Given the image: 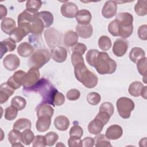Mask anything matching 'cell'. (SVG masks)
<instances>
[{"instance_id":"obj_1","label":"cell","mask_w":147,"mask_h":147,"mask_svg":"<svg viewBox=\"0 0 147 147\" xmlns=\"http://www.w3.org/2000/svg\"><path fill=\"white\" fill-rule=\"evenodd\" d=\"M24 90L38 93L42 98V102L51 105H52L53 96L57 91L48 80L44 78L39 79L37 83L31 88Z\"/></svg>"},{"instance_id":"obj_2","label":"cell","mask_w":147,"mask_h":147,"mask_svg":"<svg viewBox=\"0 0 147 147\" xmlns=\"http://www.w3.org/2000/svg\"><path fill=\"white\" fill-rule=\"evenodd\" d=\"M74 67V74L76 79L88 88L95 87L98 82L97 76L90 71L84 63L76 65Z\"/></svg>"},{"instance_id":"obj_3","label":"cell","mask_w":147,"mask_h":147,"mask_svg":"<svg viewBox=\"0 0 147 147\" xmlns=\"http://www.w3.org/2000/svg\"><path fill=\"white\" fill-rule=\"evenodd\" d=\"M115 20L118 25V35L123 39L129 37L133 31V17L127 12L119 13Z\"/></svg>"},{"instance_id":"obj_4","label":"cell","mask_w":147,"mask_h":147,"mask_svg":"<svg viewBox=\"0 0 147 147\" xmlns=\"http://www.w3.org/2000/svg\"><path fill=\"white\" fill-rule=\"evenodd\" d=\"M96 71L100 75L112 74L116 71L117 63L107 53L99 52L95 65Z\"/></svg>"},{"instance_id":"obj_5","label":"cell","mask_w":147,"mask_h":147,"mask_svg":"<svg viewBox=\"0 0 147 147\" xmlns=\"http://www.w3.org/2000/svg\"><path fill=\"white\" fill-rule=\"evenodd\" d=\"M51 58V53L47 49H38L30 56L28 61L30 68H40L47 63Z\"/></svg>"},{"instance_id":"obj_6","label":"cell","mask_w":147,"mask_h":147,"mask_svg":"<svg viewBox=\"0 0 147 147\" xmlns=\"http://www.w3.org/2000/svg\"><path fill=\"white\" fill-rule=\"evenodd\" d=\"M38 13L25 9L18 16V26L22 28L29 34L31 26L38 18Z\"/></svg>"},{"instance_id":"obj_7","label":"cell","mask_w":147,"mask_h":147,"mask_svg":"<svg viewBox=\"0 0 147 147\" xmlns=\"http://www.w3.org/2000/svg\"><path fill=\"white\" fill-rule=\"evenodd\" d=\"M116 106L119 116L123 119H127L130 117L131 112L135 107L134 102L127 97L119 98L117 101Z\"/></svg>"},{"instance_id":"obj_8","label":"cell","mask_w":147,"mask_h":147,"mask_svg":"<svg viewBox=\"0 0 147 147\" xmlns=\"http://www.w3.org/2000/svg\"><path fill=\"white\" fill-rule=\"evenodd\" d=\"M47 45L50 48L59 46L61 44V33L53 27L47 29L44 33Z\"/></svg>"},{"instance_id":"obj_9","label":"cell","mask_w":147,"mask_h":147,"mask_svg":"<svg viewBox=\"0 0 147 147\" xmlns=\"http://www.w3.org/2000/svg\"><path fill=\"white\" fill-rule=\"evenodd\" d=\"M40 71L38 68H30L29 70L26 72L23 87L24 89H28L31 88L35 85L40 79Z\"/></svg>"},{"instance_id":"obj_10","label":"cell","mask_w":147,"mask_h":147,"mask_svg":"<svg viewBox=\"0 0 147 147\" xmlns=\"http://www.w3.org/2000/svg\"><path fill=\"white\" fill-rule=\"evenodd\" d=\"M26 72L22 70L16 71L13 75L10 76L7 81V84L14 90L23 86Z\"/></svg>"},{"instance_id":"obj_11","label":"cell","mask_w":147,"mask_h":147,"mask_svg":"<svg viewBox=\"0 0 147 147\" xmlns=\"http://www.w3.org/2000/svg\"><path fill=\"white\" fill-rule=\"evenodd\" d=\"M78 7L74 2H65L64 3L60 9L61 14L66 18H72L75 17L78 12Z\"/></svg>"},{"instance_id":"obj_12","label":"cell","mask_w":147,"mask_h":147,"mask_svg":"<svg viewBox=\"0 0 147 147\" xmlns=\"http://www.w3.org/2000/svg\"><path fill=\"white\" fill-rule=\"evenodd\" d=\"M3 67L8 71H13L17 69L20 65V60L14 54L6 55L3 60Z\"/></svg>"},{"instance_id":"obj_13","label":"cell","mask_w":147,"mask_h":147,"mask_svg":"<svg viewBox=\"0 0 147 147\" xmlns=\"http://www.w3.org/2000/svg\"><path fill=\"white\" fill-rule=\"evenodd\" d=\"M128 42L123 38H118L113 46V52L117 57H122L125 55L128 48Z\"/></svg>"},{"instance_id":"obj_14","label":"cell","mask_w":147,"mask_h":147,"mask_svg":"<svg viewBox=\"0 0 147 147\" xmlns=\"http://www.w3.org/2000/svg\"><path fill=\"white\" fill-rule=\"evenodd\" d=\"M117 11V3L114 1H106L102 9V14L103 17L109 19L116 15Z\"/></svg>"},{"instance_id":"obj_15","label":"cell","mask_w":147,"mask_h":147,"mask_svg":"<svg viewBox=\"0 0 147 147\" xmlns=\"http://www.w3.org/2000/svg\"><path fill=\"white\" fill-rule=\"evenodd\" d=\"M51 57L57 63H63L67 59V51L65 48L61 46L54 47L51 49Z\"/></svg>"},{"instance_id":"obj_16","label":"cell","mask_w":147,"mask_h":147,"mask_svg":"<svg viewBox=\"0 0 147 147\" xmlns=\"http://www.w3.org/2000/svg\"><path fill=\"white\" fill-rule=\"evenodd\" d=\"M123 134V130L121 126L118 125L110 126L106 130L105 136L110 140H115L119 138Z\"/></svg>"},{"instance_id":"obj_17","label":"cell","mask_w":147,"mask_h":147,"mask_svg":"<svg viewBox=\"0 0 147 147\" xmlns=\"http://www.w3.org/2000/svg\"><path fill=\"white\" fill-rule=\"evenodd\" d=\"M14 93V90L7 82L2 83L0 86V103L3 104L5 103Z\"/></svg>"},{"instance_id":"obj_18","label":"cell","mask_w":147,"mask_h":147,"mask_svg":"<svg viewBox=\"0 0 147 147\" xmlns=\"http://www.w3.org/2000/svg\"><path fill=\"white\" fill-rule=\"evenodd\" d=\"M76 32L78 35L83 38H90L93 33V28L91 24L76 25L75 27Z\"/></svg>"},{"instance_id":"obj_19","label":"cell","mask_w":147,"mask_h":147,"mask_svg":"<svg viewBox=\"0 0 147 147\" xmlns=\"http://www.w3.org/2000/svg\"><path fill=\"white\" fill-rule=\"evenodd\" d=\"M21 136L22 133L20 130L17 129H13L8 134V140L11 144V146H21L24 145L21 144Z\"/></svg>"},{"instance_id":"obj_20","label":"cell","mask_w":147,"mask_h":147,"mask_svg":"<svg viewBox=\"0 0 147 147\" xmlns=\"http://www.w3.org/2000/svg\"><path fill=\"white\" fill-rule=\"evenodd\" d=\"M36 111V115L38 118L42 116L52 117L54 113V110L52 106L44 102L40 104L37 107Z\"/></svg>"},{"instance_id":"obj_21","label":"cell","mask_w":147,"mask_h":147,"mask_svg":"<svg viewBox=\"0 0 147 147\" xmlns=\"http://www.w3.org/2000/svg\"><path fill=\"white\" fill-rule=\"evenodd\" d=\"M75 17L76 20L79 25L89 24L92 18V16L90 11L86 9L79 10Z\"/></svg>"},{"instance_id":"obj_22","label":"cell","mask_w":147,"mask_h":147,"mask_svg":"<svg viewBox=\"0 0 147 147\" xmlns=\"http://www.w3.org/2000/svg\"><path fill=\"white\" fill-rule=\"evenodd\" d=\"M16 48V42L11 38H7L1 42V59L7 52L13 51Z\"/></svg>"},{"instance_id":"obj_23","label":"cell","mask_w":147,"mask_h":147,"mask_svg":"<svg viewBox=\"0 0 147 147\" xmlns=\"http://www.w3.org/2000/svg\"><path fill=\"white\" fill-rule=\"evenodd\" d=\"M52 117L48 116H42L38 118L36 123V127L39 132H45L47 131L51 124Z\"/></svg>"},{"instance_id":"obj_24","label":"cell","mask_w":147,"mask_h":147,"mask_svg":"<svg viewBox=\"0 0 147 147\" xmlns=\"http://www.w3.org/2000/svg\"><path fill=\"white\" fill-rule=\"evenodd\" d=\"M34 52L33 46L27 42H23L18 45L17 47L18 54L23 57H27L32 55Z\"/></svg>"},{"instance_id":"obj_25","label":"cell","mask_w":147,"mask_h":147,"mask_svg":"<svg viewBox=\"0 0 147 147\" xmlns=\"http://www.w3.org/2000/svg\"><path fill=\"white\" fill-rule=\"evenodd\" d=\"M16 28V22L11 18L7 17L1 21V28L3 32L9 34Z\"/></svg>"},{"instance_id":"obj_26","label":"cell","mask_w":147,"mask_h":147,"mask_svg":"<svg viewBox=\"0 0 147 147\" xmlns=\"http://www.w3.org/2000/svg\"><path fill=\"white\" fill-rule=\"evenodd\" d=\"M79 39V36L73 30H68L63 36V44L67 47H72L75 45Z\"/></svg>"},{"instance_id":"obj_27","label":"cell","mask_w":147,"mask_h":147,"mask_svg":"<svg viewBox=\"0 0 147 147\" xmlns=\"http://www.w3.org/2000/svg\"><path fill=\"white\" fill-rule=\"evenodd\" d=\"M70 124L68 118L64 115H59L55 118L54 125L56 129L60 131H65L68 129Z\"/></svg>"},{"instance_id":"obj_28","label":"cell","mask_w":147,"mask_h":147,"mask_svg":"<svg viewBox=\"0 0 147 147\" xmlns=\"http://www.w3.org/2000/svg\"><path fill=\"white\" fill-rule=\"evenodd\" d=\"M104 125L99 120L95 118L88 125V130L92 134H98L103 130Z\"/></svg>"},{"instance_id":"obj_29","label":"cell","mask_w":147,"mask_h":147,"mask_svg":"<svg viewBox=\"0 0 147 147\" xmlns=\"http://www.w3.org/2000/svg\"><path fill=\"white\" fill-rule=\"evenodd\" d=\"M145 57V51L140 47L133 48L129 53V58L134 63H137L140 60Z\"/></svg>"},{"instance_id":"obj_30","label":"cell","mask_w":147,"mask_h":147,"mask_svg":"<svg viewBox=\"0 0 147 147\" xmlns=\"http://www.w3.org/2000/svg\"><path fill=\"white\" fill-rule=\"evenodd\" d=\"M39 18L41 20L44 28H49L53 22V16L48 11H41L38 13Z\"/></svg>"},{"instance_id":"obj_31","label":"cell","mask_w":147,"mask_h":147,"mask_svg":"<svg viewBox=\"0 0 147 147\" xmlns=\"http://www.w3.org/2000/svg\"><path fill=\"white\" fill-rule=\"evenodd\" d=\"M28 33L22 28L16 27L10 34V38L13 39L16 43L20 42Z\"/></svg>"},{"instance_id":"obj_32","label":"cell","mask_w":147,"mask_h":147,"mask_svg":"<svg viewBox=\"0 0 147 147\" xmlns=\"http://www.w3.org/2000/svg\"><path fill=\"white\" fill-rule=\"evenodd\" d=\"M144 87L143 84L141 82L135 81L129 85L128 92L131 96L138 97L141 95V91Z\"/></svg>"},{"instance_id":"obj_33","label":"cell","mask_w":147,"mask_h":147,"mask_svg":"<svg viewBox=\"0 0 147 147\" xmlns=\"http://www.w3.org/2000/svg\"><path fill=\"white\" fill-rule=\"evenodd\" d=\"M32 123L29 119L22 118L17 119L13 124V128L18 130H25L27 129H30Z\"/></svg>"},{"instance_id":"obj_34","label":"cell","mask_w":147,"mask_h":147,"mask_svg":"<svg viewBox=\"0 0 147 147\" xmlns=\"http://www.w3.org/2000/svg\"><path fill=\"white\" fill-rule=\"evenodd\" d=\"M95 146L96 147H107L111 146V144L109 140L106 136L103 134H98L94 137Z\"/></svg>"},{"instance_id":"obj_35","label":"cell","mask_w":147,"mask_h":147,"mask_svg":"<svg viewBox=\"0 0 147 147\" xmlns=\"http://www.w3.org/2000/svg\"><path fill=\"white\" fill-rule=\"evenodd\" d=\"M134 11L139 16H144L147 14V1H138L134 6Z\"/></svg>"},{"instance_id":"obj_36","label":"cell","mask_w":147,"mask_h":147,"mask_svg":"<svg viewBox=\"0 0 147 147\" xmlns=\"http://www.w3.org/2000/svg\"><path fill=\"white\" fill-rule=\"evenodd\" d=\"M99 52L95 49H91L88 51L86 55V59L87 63L93 67H95V63Z\"/></svg>"},{"instance_id":"obj_37","label":"cell","mask_w":147,"mask_h":147,"mask_svg":"<svg viewBox=\"0 0 147 147\" xmlns=\"http://www.w3.org/2000/svg\"><path fill=\"white\" fill-rule=\"evenodd\" d=\"M11 105L16 108L18 111H21L26 107V101L22 96H15L11 100Z\"/></svg>"},{"instance_id":"obj_38","label":"cell","mask_w":147,"mask_h":147,"mask_svg":"<svg viewBox=\"0 0 147 147\" xmlns=\"http://www.w3.org/2000/svg\"><path fill=\"white\" fill-rule=\"evenodd\" d=\"M34 137L35 136L33 132L30 129H25L22 133V142H23L25 145H29L32 142H33Z\"/></svg>"},{"instance_id":"obj_39","label":"cell","mask_w":147,"mask_h":147,"mask_svg":"<svg viewBox=\"0 0 147 147\" xmlns=\"http://www.w3.org/2000/svg\"><path fill=\"white\" fill-rule=\"evenodd\" d=\"M98 46L102 51H108L111 47V41L108 36H102L98 40Z\"/></svg>"},{"instance_id":"obj_40","label":"cell","mask_w":147,"mask_h":147,"mask_svg":"<svg viewBox=\"0 0 147 147\" xmlns=\"http://www.w3.org/2000/svg\"><path fill=\"white\" fill-rule=\"evenodd\" d=\"M42 4V2L40 0L28 1L26 2V9L34 12H38Z\"/></svg>"},{"instance_id":"obj_41","label":"cell","mask_w":147,"mask_h":147,"mask_svg":"<svg viewBox=\"0 0 147 147\" xmlns=\"http://www.w3.org/2000/svg\"><path fill=\"white\" fill-rule=\"evenodd\" d=\"M18 111L16 108L11 105L7 107L5 111V118L8 121H13L17 117Z\"/></svg>"},{"instance_id":"obj_42","label":"cell","mask_w":147,"mask_h":147,"mask_svg":"<svg viewBox=\"0 0 147 147\" xmlns=\"http://www.w3.org/2000/svg\"><path fill=\"white\" fill-rule=\"evenodd\" d=\"M86 99L89 104L95 106L99 104L100 101L101 97L99 93L96 92H91L87 95Z\"/></svg>"},{"instance_id":"obj_43","label":"cell","mask_w":147,"mask_h":147,"mask_svg":"<svg viewBox=\"0 0 147 147\" xmlns=\"http://www.w3.org/2000/svg\"><path fill=\"white\" fill-rule=\"evenodd\" d=\"M44 136L46 139L47 145L49 146H52L54 145L59 139L58 134L54 131L48 132Z\"/></svg>"},{"instance_id":"obj_44","label":"cell","mask_w":147,"mask_h":147,"mask_svg":"<svg viewBox=\"0 0 147 147\" xmlns=\"http://www.w3.org/2000/svg\"><path fill=\"white\" fill-rule=\"evenodd\" d=\"M146 57L141 59L137 63V68L138 72L144 77H146Z\"/></svg>"},{"instance_id":"obj_45","label":"cell","mask_w":147,"mask_h":147,"mask_svg":"<svg viewBox=\"0 0 147 147\" xmlns=\"http://www.w3.org/2000/svg\"><path fill=\"white\" fill-rule=\"evenodd\" d=\"M65 102V96L64 95L57 91L53 96L52 100V106H60L63 105Z\"/></svg>"},{"instance_id":"obj_46","label":"cell","mask_w":147,"mask_h":147,"mask_svg":"<svg viewBox=\"0 0 147 147\" xmlns=\"http://www.w3.org/2000/svg\"><path fill=\"white\" fill-rule=\"evenodd\" d=\"M99 111L106 112L111 117L114 111V108L113 105L111 103L109 102H103L100 106Z\"/></svg>"},{"instance_id":"obj_47","label":"cell","mask_w":147,"mask_h":147,"mask_svg":"<svg viewBox=\"0 0 147 147\" xmlns=\"http://www.w3.org/2000/svg\"><path fill=\"white\" fill-rule=\"evenodd\" d=\"M107 29H108L109 32L113 36H119L118 25V22L115 19L109 24Z\"/></svg>"},{"instance_id":"obj_48","label":"cell","mask_w":147,"mask_h":147,"mask_svg":"<svg viewBox=\"0 0 147 147\" xmlns=\"http://www.w3.org/2000/svg\"><path fill=\"white\" fill-rule=\"evenodd\" d=\"M83 134V130L78 125H74L69 130V136L81 138Z\"/></svg>"},{"instance_id":"obj_49","label":"cell","mask_w":147,"mask_h":147,"mask_svg":"<svg viewBox=\"0 0 147 147\" xmlns=\"http://www.w3.org/2000/svg\"><path fill=\"white\" fill-rule=\"evenodd\" d=\"M47 145L46 139L44 136L37 135L35 136L33 141V146L34 147H44Z\"/></svg>"},{"instance_id":"obj_50","label":"cell","mask_w":147,"mask_h":147,"mask_svg":"<svg viewBox=\"0 0 147 147\" xmlns=\"http://www.w3.org/2000/svg\"><path fill=\"white\" fill-rule=\"evenodd\" d=\"M71 62L74 67L80 63H84V59L82 55L77 52H72L71 55Z\"/></svg>"},{"instance_id":"obj_51","label":"cell","mask_w":147,"mask_h":147,"mask_svg":"<svg viewBox=\"0 0 147 147\" xmlns=\"http://www.w3.org/2000/svg\"><path fill=\"white\" fill-rule=\"evenodd\" d=\"M80 96V91L75 88L69 90L66 94V97L69 100H76Z\"/></svg>"},{"instance_id":"obj_52","label":"cell","mask_w":147,"mask_h":147,"mask_svg":"<svg viewBox=\"0 0 147 147\" xmlns=\"http://www.w3.org/2000/svg\"><path fill=\"white\" fill-rule=\"evenodd\" d=\"M111 116L105 111H99L98 114L95 116V118L100 121L104 125H105L109 121Z\"/></svg>"},{"instance_id":"obj_53","label":"cell","mask_w":147,"mask_h":147,"mask_svg":"<svg viewBox=\"0 0 147 147\" xmlns=\"http://www.w3.org/2000/svg\"><path fill=\"white\" fill-rule=\"evenodd\" d=\"M68 145L69 147H80L82 146V140L79 137L70 136L68 140Z\"/></svg>"},{"instance_id":"obj_54","label":"cell","mask_w":147,"mask_h":147,"mask_svg":"<svg viewBox=\"0 0 147 147\" xmlns=\"http://www.w3.org/2000/svg\"><path fill=\"white\" fill-rule=\"evenodd\" d=\"M71 50L72 52H77L83 55L87 50V47L84 44L81 42H77L75 45L72 47Z\"/></svg>"},{"instance_id":"obj_55","label":"cell","mask_w":147,"mask_h":147,"mask_svg":"<svg viewBox=\"0 0 147 147\" xmlns=\"http://www.w3.org/2000/svg\"><path fill=\"white\" fill-rule=\"evenodd\" d=\"M147 25L146 24H144L141 25L137 31V34L139 38L142 40H147Z\"/></svg>"},{"instance_id":"obj_56","label":"cell","mask_w":147,"mask_h":147,"mask_svg":"<svg viewBox=\"0 0 147 147\" xmlns=\"http://www.w3.org/2000/svg\"><path fill=\"white\" fill-rule=\"evenodd\" d=\"M82 146L84 147H92L94 145V139L90 137H85L83 140H82Z\"/></svg>"},{"instance_id":"obj_57","label":"cell","mask_w":147,"mask_h":147,"mask_svg":"<svg viewBox=\"0 0 147 147\" xmlns=\"http://www.w3.org/2000/svg\"><path fill=\"white\" fill-rule=\"evenodd\" d=\"M7 10L6 6H5L3 5H0V14H1L0 19L1 20H2L3 18H5V17L7 15Z\"/></svg>"},{"instance_id":"obj_58","label":"cell","mask_w":147,"mask_h":147,"mask_svg":"<svg viewBox=\"0 0 147 147\" xmlns=\"http://www.w3.org/2000/svg\"><path fill=\"white\" fill-rule=\"evenodd\" d=\"M146 91H147V87L146 86H144V88H142L141 92V95L142 96V97H143L145 99H146Z\"/></svg>"},{"instance_id":"obj_59","label":"cell","mask_w":147,"mask_h":147,"mask_svg":"<svg viewBox=\"0 0 147 147\" xmlns=\"http://www.w3.org/2000/svg\"><path fill=\"white\" fill-rule=\"evenodd\" d=\"M59 145H60V146H61V145H62L63 146H65V145H64V144H63L61 142H60V143H58L57 145H56V146H58Z\"/></svg>"}]
</instances>
